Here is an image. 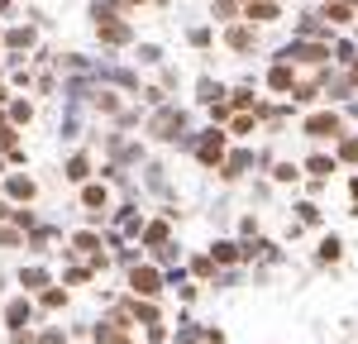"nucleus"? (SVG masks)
<instances>
[{"label": "nucleus", "instance_id": "1", "mask_svg": "<svg viewBox=\"0 0 358 344\" xmlns=\"http://www.w3.org/2000/svg\"><path fill=\"white\" fill-rule=\"evenodd\" d=\"M310 134H334V120H310Z\"/></svg>", "mask_w": 358, "mask_h": 344}]
</instances>
